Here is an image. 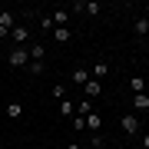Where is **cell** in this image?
<instances>
[{
  "mask_svg": "<svg viewBox=\"0 0 149 149\" xmlns=\"http://www.w3.org/2000/svg\"><path fill=\"white\" fill-rule=\"evenodd\" d=\"M7 63H10L13 70H23V66H30V53H27V47H13L10 53H7Z\"/></svg>",
  "mask_w": 149,
  "mask_h": 149,
  "instance_id": "cell-1",
  "label": "cell"
},
{
  "mask_svg": "<svg viewBox=\"0 0 149 149\" xmlns=\"http://www.w3.org/2000/svg\"><path fill=\"white\" fill-rule=\"evenodd\" d=\"M10 43H13V47H30V30H27V23H17V27L10 30Z\"/></svg>",
  "mask_w": 149,
  "mask_h": 149,
  "instance_id": "cell-2",
  "label": "cell"
},
{
  "mask_svg": "<svg viewBox=\"0 0 149 149\" xmlns=\"http://www.w3.org/2000/svg\"><path fill=\"white\" fill-rule=\"evenodd\" d=\"M119 129L126 136H139V116H133V113L129 116H119Z\"/></svg>",
  "mask_w": 149,
  "mask_h": 149,
  "instance_id": "cell-3",
  "label": "cell"
},
{
  "mask_svg": "<svg viewBox=\"0 0 149 149\" xmlns=\"http://www.w3.org/2000/svg\"><path fill=\"white\" fill-rule=\"evenodd\" d=\"M27 53H30V63H43V56H47V47H43L40 40H30Z\"/></svg>",
  "mask_w": 149,
  "mask_h": 149,
  "instance_id": "cell-4",
  "label": "cell"
},
{
  "mask_svg": "<svg viewBox=\"0 0 149 149\" xmlns=\"http://www.w3.org/2000/svg\"><path fill=\"white\" fill-rule=\"evenodd\" d=\"M73 10H76V13H83V17H96L103 7H100V3H93V0H83V3H73Z\"/></svg>",
  "mask_w": 149,
  "mask_h": 149,
  "instance_id": "cell-5",
  "label": "cell"
},
{
  "mask_svg": "<svg viewBox=\"0 0 149 149\" xmlns=\"http://www.w3.org/2000/svg\"><path fill=\"white\" fill-rule=\"evenodd\" d=\"M80 90H83V96H86V100H96V96L103 93V83H100V80H86Z\"/></svg>",
  "mask_w": 149,
  "mask_h": 149,
  "instance_id": "cell-6",
  "label": "cell"
},
{
  "mask_svg": "<svg viewBox=\"0 0 149 149\" xmlns=\"http://www.w3.org/2000/svg\"><path fill=\"white\" fill-rule=\"evenodd\" d=\"M86 129H90V133L96 136V133H100V129H103V116H100V113H90V116H86Z\"/></svg>",
  "mask_w": 149,
  "mask_h": 149,
  "instance_id": "cell-7",
  "label": "cell"
},
{
  "mask_svg": "<svg viewBox=\"0 0 149 149\" xmlns=\"http://www.w3.org/2000/svg\"><path fill=\"white\" fill-rule=\"evenodd\" d=\"M70 17H73L70 10H53L50 20H53V27H70Z\"/></svg>",
  "mask_w": 149,
  "mask_h": 149,
  "instance_id": "cell-8",
  "label": "cell"
},
{
  "mask_svg": "<svg viewBox=\"0 0 149 149\" xmlns=\"http://www.w3.org/2000/svg\"><path fill=\"white\" fill-rule=\"evenodd\" d=\"M133 33L136 37H149V17H136L133 20Z\"/></svg>",
  "mask_w": 149,
  "mask_h": 149,
  "instance_id": "cell-9",
  "label": "cell"
},
{
  "mask_svg": "<svg viewBox=\"0 0 149 149\" xmlns=\"http://www.w3.org/2000/svg\"><path fill=\"white\" fill-rule=\"evenodd\" d=\"M106 73H109L106 63H93V66H90V80H100V83H103V80H106Z\"/></svg>",
  "mask_w": 149,
  "mask_h": 149,
  "instance_id": "cell-10",
  "label": "cell"
},
{
  "mask_svg": "<svg viewBox=\"0 0 149 149\" xmlns=\"http://www.w3.org/2000/svg\"><path fill=\"white\" fill-rule=\"evenodd\" d=\"M0 27H3V30H13V27H17L13 10H0Z\"/></svg>",
  "mask_w": 149,
  "mask_h": 149,
  "instance_id": "cell-11",
  "label": "cell"
},
{
  "mask_svg": "<svg viewBox=\"0 0 149 149\" xmlns=\"http://www.w3.org/2000/svg\"><path fill=\"white\" fill-rule=\"evenodd\" d=\"M7 116H10V119H20L23 116V103L20 100H10V103H7Z\"/></svg>",
  "mask_w": 149,
  "mask_h": 149,
  "instance_id": "cell-12",
  "label": "cell"
},
{
  "mask_svg": "<svg viewBox=\"0 0 149 149\" xmlns=\"http://www.w3.org/2000/svg\"><path fill=\"white\" fill-rule=\"evenodd\" d=\"M133 106H136L139 113H146V109H149V93H133Z\"/></svg>",
  "mask_w": 149,
  "mask_h": 149,
  "instance_id": "cell-13",
  "label": "cell"
},
{
  "mask_svg": "<svg viewBox=\"0 0 149 149\" xmlns=\"http://www.w3.org/2000/svg\"><path fill=\"white\" fill-rule=\"evenodd\" d=\"M53 40H56V43H70V40H73L70 27H53Z\"/></svg>",
  "mask_w": 149,
  "mask_h": 149,
  "instance_id": "cell-14",
  "label": "cell"
},
{
  "mask_svg": "<svg viewBox=\"0 0 149 149\" xmlns=\"http://www.w3.org/2000/svg\"><path fill=\"white\" fill-rule=\"evenodd\" d=\"M56 106H60V116H76V103L70 100V96H66L63 103H56Z\"/></svg>",
  "mask_w": 149,
  "mask_h": 149,
  "instance_id": "cell-15",
  "label": "cell"
},
{
  "mask_svg": "<svg viewBox=\"0 0 149 149\" xmlns=\"http://www.w3.org/2000/svg\"><path fill=\"white\" fill-rule=\"evenodd\" d=\"M90 113H93V100H86V96L76 100V116H90Z\"/></svg>",
  "mask_w": 149,
  "mask_h": 149,
  "instance_id": "cell-16",
  "label": "cell"
},
{
  "mask_svg": "<svg viewBox=\"0 0 149 149\" xmlns=\"http://www.w3.org/2000/svg\"><path fill=\"white\" fill-rule=\"evenodd\" d=\"M86 80H90V70H83V66H76V70H73V83H76V86H83Z\"/></svg>",
  "mask_w": 149,
  "mask_h": 149,
  "instance_id": "cell-17",
  "label": "cell"
},
{
  "mask_svg": "<svg viewBox=\"0 0 149 149\" xmlns=\"http://www.w3.org/2000/svg\"><path fill=\"white\" fill-rule=\"evenodd\" d=\"M129 90L133 93H146V80L143 76H133V80H129Z\"/></svg>",
  "mask_w": 149,
  "mask_h": 149,
  "instance_id": "cell-18",
  "label": "cell"
},
{
  "mask_svg": "<svg viewBox=\"0 0 149 149\" xmlns=\"http://www.w3.org/2000/svg\"><path fill=\"white\" fill-rule=\"evenodd\" d=\"M40 30H43V33L53 30V20H50V13H40Z\"/></svg>",
  "mask_w": 149,
  "mask_h": 149,
  "instance_id": "cell-19",
  "label": "cell"
},
{
  "mask_svg": "<svg viewBox=\"0 0 149 149\" xmlns=\"http://www.w3.org/2000/svg\"><path fill=\"white\" fill-rule=\"evenodd\" d=\"M53 100H56V103L66 100V86H53Z\"/></svg>",
  "mask_w": 149,
  "mask_h": 149,
  "instance_id": "cell-20",
  "label": "cell"
},
{
  "mask_svg": "<svg viewBox=\"0 0 149 149\" xmlns=\"http://www.w3.org/2000/svg\"><path fill=\"white\" fill-rule=\"evenodd\" d=\"M73 129L83 133V129H86V116H73Z\"/></svg>",
  "mask_w": 149,
  "mask_h": 149,
  "instance_id": "cell-21",
  "label": "cell"
},
{
  "mask_svg": "<svg viewBox=\"0 0 149 149\" xmlns=\"http://www.w3.org/2000/svg\"><path fill=\"white\" fill-rule=\"evenodd\" d=\"M80 149H103V139H100V136H93L90 143H86V146H80Z\"/></svg>",
  "mask_w": 149,
  "mask_h": 149,
  "instance_id": "cell-22",
  "label": "cell"
},
{
  "mask_svg": "<svg viewBox=\"0 0 149 149\" xmlns=\"http://www.w3.org/2000/svg\"><path fill=\"white\" fill-rule=\"evenodd\" d=\"M27 70H30V73H33V76H40V73H43V70H47V63H30Z\"/></svg>",
  "mask_w": 149,
  "mask_h": 149,
  "instance_id": "cell-23",
  "label": "cell"
},
{
  "mask_svg": "<svg viewBox=\"0 0 149 149\" xmlns=\"http://www.w3.org/2000/svg\"><path fill=\"white\" fill-rule=\"evenodd\" d=\"M0 40H10V30H3V27H0Z\"/></svg>",
  "mask_w": 149,
  "mask_h": 149,
  "instance_id": "cell-24",
  "label": "cell"
},
{
  "mask_svg": "<svg viewBox=\"0 0 149 149\" xmlns=\"http://www.w3.org/2000/svg\"><path fill=\"white\" fill-rule=\"evenodd\" d=\"M139 143H143V149H149V133H146L143 139H139Z\"/></svg>",
  "mask_w": 149,
  "mask_h": 149,
  "instance_id": "cell-25",
  "label": "cell"
},
{
  "mask_svg": "<svg viewBox=\"0 0 149 149\" xmlns=\"http://www.w3.org/2000/svg\"><path fill=\"white\" fill-rule=\"evenodd\" d=\"M146 60H149V47H146Z\"/></svg>",
  "mask_w": 149,
  "mask_h": 149,
  "instance_id": "cell-26",
  "label": "cell"
},
{
  "mask_svg": "<svg viewBox=\"0 0 149 149\" xmlns=\"http://www.w3.org/2000/svg\"><path fill=\"white\" fill-rule=\"evenodd\" d=\"M146 17H149V3H146Z\"/></svg>",
  "mask_w": 149,
  "mask_h": 149,
  "instance_id": "cell-27",
  "label": "cell"
}]
</instances>
